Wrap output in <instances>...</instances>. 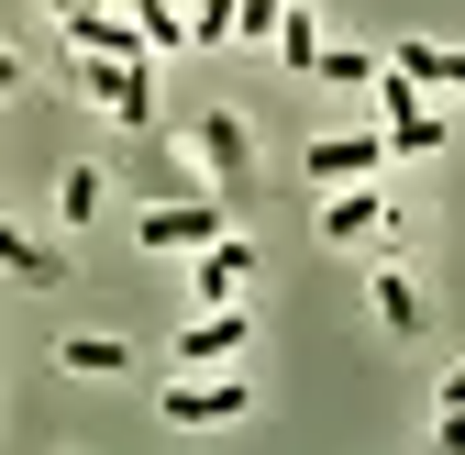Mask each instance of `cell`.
<instances>
[{"instance_id":"18","label":"cell","mask_w":465,"mask_h":455,"mask_svg":"<svg viewBox=\"0 0 465 455\" xmlns=\"http://www.w3.org/2000/svg\"><path fill=\"white\" fill-rule=\"evenodd\" d=\"M232 34H244L232 0H189V45H232Z\"/></svg>"},{"instance_id":"9","label":"cell","mask_w":465,"mask_h":455,"mask_svg":"<svg viewBox=\"0 0 465 455\" xmlns=\"http://www.w3.org/2000/svg\"><path fill=\"white\" fill-rule=\"evenodd\" d=\"M388 67L411 78V89H454V100H465V45H432V34H411V45H388Z\"/></svg>"},{"instance_id":"3","label":"cell","mask_w":465,"mask_h":455,"mask_svg":"<svg viewBox=\"0 0 465 455\" xmlns=\"http://www.w3.org/2000/svg\"><path fill=\"white\" fill-rule=\"evenodd\" d=\"M222 234H232L222 200H155V211L134 222V245H144V256H211Z\"/></svg>"},{"instance_id":"21","label":"cell","mask_w":465,"mask_h":455,"mask_svg":"<svg viewBox=\"0 0 465 455\" xmlns=\"http://www.w3.org/2000/svg\"><path fill=\"white\" fill-rule=\"evenodd\" d=\"M78 12H123V0H78Z\"/></svg>"},{"instance_id":"12","label":"cell","mask_w":465,"mask_h":455,"mask_svg":"<svg viewBox=\"0 0 465 455\" xmlns=\"http://www.w3.org/2000/svg\"><path fill=\"white\" fill-rule=\"evenodd\" d=\"M377 134H388L399 156H443V111H432V100H411V111H388Z\"/></svg>"},{"instance_id":"15","label":"cell","mask_w":465,"mask_h":455,"mask_svg":"<svg viewBox=\"0 0 465 455\" xmlns=\"http://www.w3.org/2000/svg\"><path fill=\"white\" fill-rule=\"evenodd\" d=\"M111 200V178H100V167H67V178H55V211H67V222H89Z\"/></svg>"},{"instance_id":"19","label":"cell","mask_w":465,"mask_h":455,"mask_svg":"<svg viewBox=\"0 0 465 455\" xmlns=\"http://www.w3.org/2000/svg\"><path fill=\"white\" fill-rule=\"evenodd\" d=\"M232 12H244V45H277L288 34V0H232Z\"/></svg>"},{"instance_id":"14","label":"cell","mask_w":465,"mask_h":455,"mask_svg":"<svg viewBox=\"0 0 465 455\" xmlns=\"http://www.w3.org/2000/svg\"><path fill=\"white\" fill-rule=\"evenodd\" d=\"M277 56H288V67H300V78H322V56H332V45H322V23H311V12H288Z\"/></svg>"},{"instance_id":"6","label":"cell","mask_w":465,"mask_h":455,"mask_svg":"<svg viewBox=\"0 0 465 455\" xmlns=\"http://www.w3.org/2000/svg\"><path fill=\"white\" fill-rule=\"evenodd\" d=\"M388 234H399V211L377 189H332L322 200V245H388Z\"/></svg>"},{"instance_id":"17","label":"cell","mask_w":465,"mask_h":455,"mask_svg":"<svg viewBox=\"0 0 465 455\" xmlns=\"http://www.w3.org/2000/svg\"><path fill=\"white\" fill-rule=\"evenodd\" d=\"M322 78H332V89H377L388 67H377V56H366V45H332V56H322Z\"/></svg>"},{"instance_id":"16","label":"cell","mask_w":465,"mask_h":455,"mask_svg":"<svg viewBox=\"0 0 465 455\" xmlns=\"http://www.w3.org/2000/svg\"><path fill=\"white\" fill-rule=\"evenodd\" d=\"M0 256H12V278H23V289H55V245H34V234H0Z\"/></svg>"},{"instance_id":"5","label":"cell","mask_w":465,"mask_h":455,"mask_svg":"<svg viewBox=\"0 0 465 455\" xmlns=\"http://www.w3.org/2000/svg\"><path fill=\"white\" fill-rule=\"evenodd\" d=\"M255 411V378H178L166 389V422H244Z\"/></svg>"},{"instance_id":"13","label":"cell","mask_w":465,"mask_h":455,"mask_svg":"<svg viewBox=\"0 0 465 455\" xmlns=\"http://www.w3.org/2000/svg\"><path fill=\"white\" fill-rule=\"evenodd\" d=\"M377 322H388V333H421V289H411L399 267H377Z\"/></svg>"},{"instance_id":"7","label":"cell","mask_w":465,"mask_h":455,"mask_svg":"<svg viewBox=\"0 0 465 455\" xmlns=\"http://www.w3.org/2000/svg\"><path fill=\"white\" fill-rule=\"evenodd\" d=\"M388 156H399L388 134H322V145H311L300 167H311V178H322V189H343V178H377V167H388Z\"/></svg>"},{"instance_id":"11","label":"cell","mask_w":465,"mask_h":455,"mask_svg":"<svg viewBox=\"0 0 465 455\" xmlns=\"http://www.w3.org/2000/svg\"><path fill=\"white\" fill-rule=\"evenodd\" d=\"M55 367H67V378H111V367H134V356H123V333H67Z\"/></svg>"},{"instance_id":"1","label":"cell","mask_w":465,"mask_h":455,"mask_svg":"<svg viewBox=\"0 0 465 455\" xmlns=\"http://www.w3.org/2000/svg\"><path fill=\"white\" fill-rule=\"evenodd\" d=\"M178 178L200 200H232V189H255V123L244 111H200L189 145H178Z\"/></svg>"},{"instance_id":"10","label":"cell","mask_w":465,"mask_h":455,"mask_svg":"<svg viewBox=\"0 0 465 455\" xmlns=\"http://www.w3.org/2000/svg\"><path fill=\"white\" fill-rule=\"evenodd\" d=\"M55 23H67L78 56H144V23L134 12H55ZM144 67H155V56H144Z\"/></svg>"},{"instance_id":"4","label":"cell","mask_w":465,"mask_h":455,"mask_svg":"<svg viewBox=\"0 0 465 455\" xmlns=\"http://www.w3.org/2000/svg\"><path fill=\"white\" fill-rule=\"evenodd\" d=\"M244 278H255V245L222 234L211 256H189V300H200V311H244Z\"/></svg>"},{"instance_id":"20","label":"cell","mask_w":465,"mask_h":455,"mask_svg":"<svg viewBox=\"0 0 465 455\" xmlns=\"http://www.w3.org/2000/svg\"><path fill=\"white\" fill-rule=\"evenodd\" d=\"M443 411H465V367H443Z\"/></svg>"},{"instance_id":"2","label":"cell","mask_w":465,"mask_h":455,"mask_svg":"<svg viewBox=\"0 0 465 455\" xmlns=\"http://www.w3.org/2000/svg\"><path fill=\"white\" fill-rule=\"evenodd\" d=\"M78 89H89L123 134H144V123H155V67H144V56H78Z\"/></svg>"},{"instance_id":"8","label":"cell","mask_w":465,"mask_h":455,"mask_svg":"<svg viewBox=\"0 0 465 455\" xmlns=\"http://www.w3.org/2000/svg\"><path fill=\"white\" fill-rule=\"evenodd\" d=\"M244 345H255V322H244V311H200V322L178 333V367H232Z\"/></svg>"}]
</instances>
